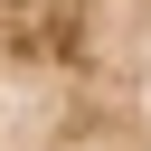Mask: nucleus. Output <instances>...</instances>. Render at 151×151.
Returning a JSON list of instances; mask_svg holds the SVG:
<instances>
[{
    "label": "nucleus",
    "instance_id": "obj_1",
    "mask_svg": "<svg viewBox=\"0 0 151 151\" xmlns=\"http://www.w3.org/2000/svg\"><path fill=\"white\" fill-rule=\"evenodd\" d=\"M0 151H151V0H0Z\"/></svg>",
    "mask_w": 151,
    "mask_h": 151
}]
</instances>
